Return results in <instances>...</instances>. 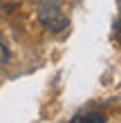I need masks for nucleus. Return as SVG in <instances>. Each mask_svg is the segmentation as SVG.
<instances>
[{
    "label": "nucleus",
    "mask_w": 121,
    "mask_h": 123,
    "mask_svg": "<svg viewBox=\"0 0 121 123\" xmlns=\"http://www.w3.org/2000/svg\"><path fill=\"white\" fill-rule=\"evenodd\" d=\"M40 20L45 23V27H49L54 31L67 27V18H63L56 7H40Z\"/></svg>",
    "instance_id": "nucleus-1"
},
{
    "label": "nucleus",
    "mask_w": 121,
    "mask_h": 123,
    "mask_svg": "<svg viewBox=\"0 0 121 123\" xmlns=\"http://www.w3.org/2000/svg\"><path fill=\"white\" fill-rule=\"evenodd\" d=\"M70 123H105V119L101 112H83V114H76Z\"/></svg>",
    "instance_id": "nucleus-2"
},
{
    "label": "nucleus",
    "mask_w": 121,
    "mask_h": 123,
    "mask_svg": "<svg viewBox=\"0 0 121 123\" xmlns=\"http://www.w3.org/2000/svg\"><path fill=\"white\" fill-rule=\"evenodd\" d=\"M9 49H7V45H5V43L2 40H0V63H7V61H9Z\"/></svg>",
    "instance_id": "nucleus-3"
}]
</instances>
